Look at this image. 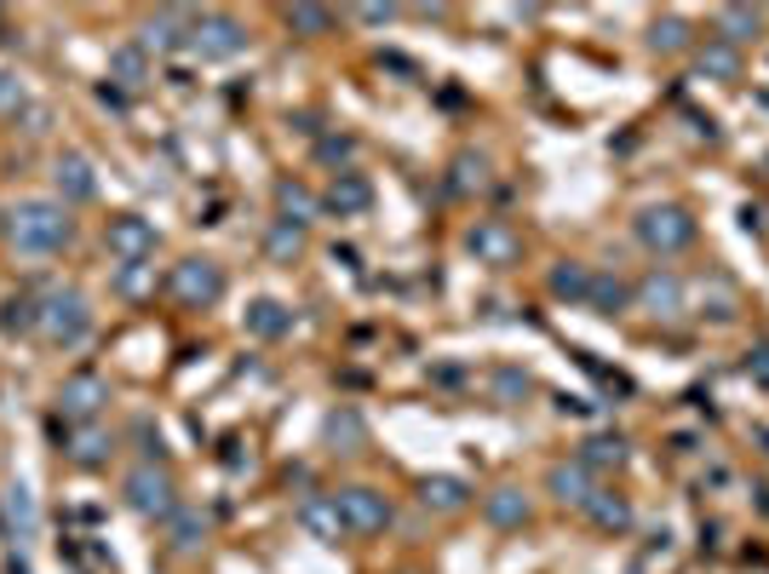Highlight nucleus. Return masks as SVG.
Returning a JSON list of instances; mask_svg holds the SVG:
<instances>
[{
	"mask_svg": "<svg viewBox=\"0 0 769 574\" xmlns=\"http://www.w3.org/2000/svg\"><path fill=\"white\" fill-rule=\"evenodd\" d=\"M190 46H196L208 64H230V58L247 53V23L230 18V12H201L196 30H190Z\"/></svg>",
	"mask_w": 769,
	"mask_h": 574,
	"instance_id": "nucleus-4",
	"label": "nucleus"
},
{
	"mask_svg": "<svg viewBox=\"0 0 769 574\" xmlns=\"http://www.w3.org/2000/svg\"><path fill=\"white\" fill-rule=\"evenodd\" d=\"M489 391H494V403H523V396L534 391V380L523 368H494L489 373Z\"/></svg>",
	"mask_w": 769,
	"mask_h": 574,
	"instance_id": "nucleus-31",
	"label": "nucleus"
},
{
	"mask_svg": "<svg viewBox=\"0 0 769 574\" xmlns=\"http://www.w3.org/2000/svg\"><path fill=\"white\" fill-rule=\"evenodd\" d=\"M293 328V316L276 305V299H259V305H247V334H259V339H281Z\"/></svg>",
	"mask_w": 769,
	"mask_h": 574,
	"instance_id": "nucleus-28",
	"label": "nucleus"
},
{
	"mask_svg": "<svg viewBox=\"0 0 769 574\" xmlns=\"http://www.w3.org/2000/svg\"><path fill=\"white\" fill-rule=\"evenodd\" d=\"M695 75H701V81H717V87H735V81H740V53H735L729 41L706 35V41L695 46Z\"/></svg>",
	"mask_w": 769,
	"mask_h": 574,
	"instance_id": "nucleus-15",
	"label": "nucleus"
},
{
	"mask_svg": "<svg viewBox=\"0 0 769 574\" xmlns=\"http://www.w3.org/2000/svg\"><path fill=\"white\" fill-rule=\"evenodd\" d=\"M172 545H178V552H196V540H201V529H208V522H201V511H190V506H178L172 517Z\"/></svg>",
	"mask_w": 769,
	"mask_h": 574,
	"instance_id": "nucleus-32",
	"label": "nucleus"
},
{
	"mask_svg": "<svg viewBox=\"0 0 769 574\" xmlns=\"http://www.w3.org/2000/svg\"><path fill=\"white\" fill-rule=\"evenodd\" d=\"M546 488L557 494L562 506H586V500L598 494V477H592V471H586L580 460H557V465L546 471Z\"/></svg>",
	"mask_w": 769,
	"mask_h": 574,
	"instance_id": "nucleus-16",
	"label": "nucleus"
},
{
	"mask_svg": "<svg viewBox=\"0 0 769 574\" xmlns=\"http://www.w3.org/2000/svg\"><path fill=\"white\" fill-rule=\"evenodd\" d=\"M276 207H281V218H288V224H311L322 213V195H311V190L293 184V179H281L276 184Z\"/></svg>",
	"mask_w": 769,
	"mask_h": 574,
	"instance_id": "nucleus-25",
	"label": "nucleus"
},
{
	"mask_svg": "<svg viewBox=\"0 0 769 574\" xmlns=\"http://www.w3.org/2000/svg\"><path fill=\"white\" fill-rule=\"evenodd\" d=\"M293 517H299V529L311 534V540H322V545H339L350 534L345 517H339V506H333V494H304Z\"/></svg>",
	"mask_w": 769,
	"mask_h": 574,
	"instance_id": "nucleus-12",
	"label": "nucleus"
},
{
	"mask_svg": "<svg viewBox=\"0 0 769 574\" xmlns=\"http://www.w3.org/2000/svg\"><path fill=\"white\" fill-rule=\"evenodd\" d=\"M758 30H764V12H758V7H717V18H712V35L729 41L735 53H740V46H747Z\"/></svg>",
	"mask_w": 769,
	"mask_h": 574,
	"instance_id": "nucleus-22",
	"label": "nucleus"
},
{
	"mask_svg": "<svg viewBox=\"0 0 769 574\" xmlns=\"http://www.w3.org/2000/svg\"><path fill=\"white\" fill-rule=\"evenodd\" d=\"M110 75H115L121 87H144L149 81V53H144L138 41L133 46H115V53H110Z\"/></svg>",
	"mask_w": 769,
	"mask_h": 574,
	"instance_id": "nucleus-27",
	"label": "nucleus"
},
{
	"mask_svg": "<svg viewBox=\"0 0 769 574\" xmlns=\"http://www.w3.org/2000/svg\"><path fill=\"white\" fill-rule=\"evenodd\" d=\"M316 161H322V167H345V161H356V138H350V133L322 138V144H316Z\"/></svg>",
	"mask_w": 769,
	"mask_h": 574,
	"instance_id": "nucleus-35",
	"label": "nucleus"
},
{
	"mask_svg": "<svg viewBox=\"0 0 769 574\" xmlns=\"http://www.w3.org/2000/svg\"><path fill=\"white\" fill-rule=\"evenodd\" d=\"M598 316H626L632 311V288L621 282V277H609V270H598L592 277V299H586Z\"/></svg>",
	"mask_w": 769,
	"mask_h": 574,
	"instance_id": "nucleus-24",
	"label": "nucleus"
},
{
	"mask_svg": "<svg viewBox=\"0 0 769 574\" xmlns=\"http://www.w3.org/2000/svg\"><path fill=\"white\" fill-rule=\"evenodd\" d=\"M104 448H110V437H104V431H81V437H75V448H69V460L92 471V465H104V460H110Z\"/></svg>",
	"mask_w": 769,
	"mask_h": 574,
	"instance_id": "nucleus-33",
	"label": "nucleus"
},
{
	"mask_svg": "<svg viewBox=\"0 0 769 574\" xmlns=\"http://www.w3.org/2000/svg\"><path fill=\"white\" fill-rule=\"evenodd\" d=\"M632 305H637V311H649L655 322H678L683 305H689V288H683V277H678L672 265H655V270H644V277H637Z\"/></svg>",
	"mask_w": 769,
	"mask_h": 574,
	"instance_id": "nucleus-3",
	"label": "nucleus"
},
{
	"mask_svg": "<svg viewBox=\"0 0 769 574\" xmlns=\"http://www.w3.org/2000/svg\"><path fill=\"white\" fill-rule=\"evenodd\" d=\"M87 328H92V311H87L81 293H53L41 305V334L53 345H64V351H75V345L87 339Z\"/></svg>",
	"mask_w": 769,
	"mask_h": 574,
	"instance_id": "nucleus-6",
	"label": "nucleus"
},
{
	"mask_svg": "<svg viewBox=\"0 0 769 574\" xmlns=\"http://www.w3.org/2000/svg\"><path fill=\"white\" fill-rule=\"evenodd\" d=\"M110 254L121 265H149V259H156V224L138 218V213L110 218Z\"/></svg>",
	"mask_w": 769,
	"mask_h": 574,
	"instance_id": "nucleus-10",
	"label": "nucleus"
},
{
	"mask_svg": "<svg viewBox=\"0 0 769 574\" xmlns=\"http://www.w3.org/2000/svg\"><path fill=\"white\" fill-rule=\"evenodd\" d=\"M632 236L644 241L655 259H678L683 247H695V218H689V207H678V202H660V207H644L632 218Z\"/></svg>",
	"mask_w": 769,
	"mask_h": 574,
	"instance_id": "nucleus-2",
	"label": "nucleus"
},
{
	"mask_svg": "<svg viewBox=\"0 0 769 574\" xmlns=\"http://www.w3.org/2000/svg\"><path fill=\"white\" fill-rule=\"evenodd\" d=\"M586 471H592V477H598V471H621L626 460H632V442L621 437V431H598V437H586L580 442V454H575Z\"/></svg>",
	"mask_w": 769,
	"mask_h": 574,
	"instance_id": "nucleus-17",
	"label": "nucleus"
},
{
	"mask_svg": "<svg viewBox=\"0 0 769 574\" xmlns=\"http://www.w3.org/2000/svg\"><path fill=\"white\" fill-rule=\"evenodd\" d=\"M333 506H339V517H345V529L350 534H384L391 529V500H384L379 488H368V483H350V488H339L333 494Z\"/></svg>",
	"mask_w": 769,
	"mask_h": 574,
	"instance_id": "nucleus-5",
	"label": "nucleus"
},
{
	"mask_svg": "<svg viewBox=\"0 0 769 574\" xmlns=\"http://www.w3.org/2000/svg\"><path fill=\"white\" fill-rule=\"evenodd\" d=\"M265 254H270L276 265H293V259L304 254V224H288V218H276L270 230H265Z\"/></svg>",
	"mask_w": 769,
	"mask_h": 574,
	"instance_id": "nucleus-26",
	"label": "nucleus"
},
{
	"mask_svg": "<svg viewBox=\"0 0 769 574\" xmlns=\"http://www.w3.org/2000/svg\"><path fill=\"white\" fill-rule=\"evenodd\" d=\"M471 184H482V161L477 156H459L454 161V190H471Z\"/></svg>",
	"mask_w": 769,
	"mask_h": 574,
	"instance_id": "nucleus-38",
	"label": "nucleus"
},
{
	"mask_svg": "<svg viewBox=\"0 0 769 574\" xmlns=\"http://www.w3.org/2000/svg\"><path fill=\"white\" fill-rule=\"evenodd\" d=\"M322 437H327L333 454H363V448H368V419L356 414V408H333L327 426H322Z\"/></svg>",
	"mask_w": 769,
	"mask_h": 574,
	"instance_id": "nucleus-19",
	"label": "nucleus"
},
{
	"mask_svg": "<svg viewBox=\"0 0 769 574\" xmlns=\"http://www.w3.org/2000/svg\"><path fill=\"white\" fill-rule=\"evenodd\" d=\"M322 207L327 213H339V218H356V213H368L374 207V184L363 179V172H333V184H327V195H322Z\"/></svg>",
	"mask_w": 769,
	"mask_h": 574,
	"instance_id": "nucleus-14",
	"label": "nucleus"
},
{
	"mask_svg": "<svg viewBox=\"0 0 769 574\" xmlns=\"http://www.w3.org/2000/svg\"><path fill=\"white\" fill-rule=\"evenodd\" d=\"M482 517H489L494 529H523L528 522V494L517 483H500V488L482 494Z\"/></svg>",
	"mask_w": 769,
	"mask_h": 574,
	"instance_id": "nucleus-18",
	"label": "nucleus"
},
{
	"mask_svg": "<svg viewBox=\"0 0 769 574\" xmlns=\"http://www.w3.org/2000/svg\"><path fill=\"white\" fill-rule=\"evenodd\" d=\"M747 380L758 391H769V345H753V351H747Z\"/></svg>",
	"mask_w": 769,
	"mask_h": 574,
	"instance_id": "nucleus-36",
	"label": "nucleus"
},
{
	"mask_svg": "<svg viewBox=\"0 0 769 574\" xmlns=\"http://www.w3.org/2000/svg\"><path fill=\"white\" fill-rule=\"evenodd\" d=\"M172 293H178V305H190V311H208L224 299V270L213 259H185L172 270Z\"/></svg>",
	"mask_w": 769,
	"mask_h": 574,
	"instance_id": "nucleus-8",
	"label": "nucleus"
},
{
	"mask_svg": "<svg viewBox=\"0 0 769 574\" xmlns=\"http://www.w3.org/2000/svg\"><path fill=\"white\" fill-rule=\"evenodd\" d=\"M190 30H196V12L167 7V12H156V18H144L138 46H144V53H178V46H190Z\"/></svg>",
	"mask_w": 769,
	"mask_h": 574,
	"instance_id": "nucleus-11",
	"label": "nucleus"
},
{
	"mask_svg": "<svg viewBox=\"0 0 769 574\" xmlns=\"http://www.w3.org/2000/svg\"><path fill=\"white\" fill-rule=\"evenodd\" d=\"M580 511L592 517L598 529H609V534H626L632 529V500H626V494H614V488H598Z\"/></svg>",
	"mask_w": 769,
	"mask_h": 574,
	"instance_id": "nucleus-23",
	"label": "nucleus"
},
{
	"mask_svg": "<svg viewBox=\"0 0 769 574\" xmlns=\"http://www.w3.org/2000/svg\"><path fill=\"white\" fill-rule=\"evenodd\" d=\"M592 277H598L592 265H580V259H557V265H551V277H546V288H551V299L586 305V299H592Z\"/></svg>",
	"mask_w": 769,
	"mask_h": 574,
	"instance_id": "nucleus-20",
	"label": "nucleus"
},
{
	"mask_svg": "<svg viewBox=\"0 0 769 574\" xmlns=\"http://www.w3.org/2000/svg\"><path fill=\"white\" fill-rule=\"evenodd\" d=\"M0 110H23V87H18V75L0 69Z\"/></svg>",
	"mask_w": 769,
	"mask_h": 574,
	"instance_id": "nucleus-39",
	"label": "nucleus"
},
{
	"mask_svg": "<svg viewBox=\"0 0 769 574\" xmlns=\"http://www.w3.org/2000/svg\"><path fill=\"white\" fill-rule=\"evenodd\" d=\"M649 46H655V53H666V58H672V53H689V23H683L678 12H660L655 30H649Z\"/></svg>",
	"mask_w": 769,
	"mask_h": 574,
	"instance_id": "nucleus-30",
	"label": "nucleus"
},
{
	"mask_svg": "<svg viewBox=\"0 0 769 574\" xmlns=\"http://www.w3.org/2000/svg\"><path fill=\"white\" fill-rule=\"evenodd\" d=\"M7 236L23 247V254H58V247L69 241V213L64 202H18L7 213Z\"/></svg>",
	"mask_w": 769,
	"mask_h": 574,
	"instance_id": "nucleus-1",
	"label": "nucleus"
},
{
	"mask_svg": "<svg viewBox=\"0 0 769 574\" xmlns=\"http://www.w3.org/2000/svg\"><path fill=\"white\" fill-rule=\"evenodd\" d=\"M115 288L133 299V293H144L149 288V265H121V277H115Z\"/></svg>",
	"mask_w": 769,
	"mask_h": 574,
	"instance_id": "nucleus-37",
	"label": "nucleus"
},
{
	"mask_svg": "<svg viewBox=\"0 0 769 574\" xmlns=\"http://www.w3.org/2000/svg\"><path fill=\"white\" fill-rule=\"evenodd\" d=\"M126 506H133L138 517H172L178 511V488H172V477H167V465H138L133 477H126Z\"/></svg>",
	"mask_w": 769,
	"mask_h": 574,
	"instance_id": "nucleus-7",
	"label": "nucleus"
},
{
	"mask_svg": "<svg viewBox=\"0 0 769 574\" xmlns=\"http://www.w3.org/2000/svg\"><path fill=\"white\" fill-rule=\"evenodd\" d=\"M356 18L363 23H391V7H356Z\"/></svg>",
	"mask_w": 769,
	"mask_h": 574,
	"instance_id": "nucleus-41",
	"label": "nucleus"
},
{
	"mask_svg": "<svg viewBox=\"0 0 769 574\" xmlns=\"http://www.w3.org/2000/svg\"><path fill=\"white\" fill-rule=\"evenodd\" d=\"M466 247L477 254V265H494V270H505V265L523 259V236L511 230L505 218H477L471 236H466Z\"/></svg>",
	"mask_w": 769,
	"mask_h": 574,
	"instance_id": "nucleus-9",
	"label": "nucleus"
},
{
	"mask_svg": "<svg viewBox=\"0 0 769 574\" xmlns=\"http://www.w3.org/2000/svg\"><path fill=\"white\" fill-rule=\"evenodd\" d=\"M12 517H23V522H35V506H30V494H23V488H12Z\"/></svg>",
	"mask_w": 769,
	"mask_h": 574,
	"instance_id": "nucleus-40",
	"label": "nucleus"
},
{
	"mask_svg": "<svg viewBox=\"0 0 769 574\" xmlns=\"http://www.w3.org/2000/svg\"><path fill=\"white\" fill-rule=\"evenodd\" d=\"M288 30H299V35H327V30H333V12H327V7H293V12H288Z\"/></svg>",
	"mask_w": 769,
	"mask_h": 574,
	"instance_id": "nucleus-34",
	"label": "nucleus"
},
{
	"mask_svg": "<svg viewBox=\"0 0 769 574\" xmlns=\"http://www.w3.org/2000/svg\"><path fill=\"white\" fill-rule=\"evenodd\" d=\"M420 506L454 517V511L471 506V483H466V477H425V483H420Z\"/></svg>",
	"mask_w": 769,
	"mask_h": 574,
	"instance_id": "nucleus-21",
	"label": "nucleus"
},
{
	"mask_svg": "<svg viewBox=\"0 0 769 574\" xmlns=\"http://www.w3.org/2000/svg\"><path fill=\"white\" fill-rule=\"evenodd\" d=\"M104 403H110V385L98 380V373H69V380L58 385V408L69 419H92Z\"/></svg>",
	"mask_w": 769,
	"mask_h": 574,
	"instance_id": "nucleus-13",
	"label": "nucleus"
},
{
	"mask_svg": "<svg viewBox=\"0 0 769 574\" xmlns=\"http://www.w3.org/2000/svg\"><path fill=\"white\" fill-rule=\"evenodd\" d=\"M92 167L81 156H64L58 161V195H69V202H92Z\"/></svg>",
	"mask_w": 769,
	"mask_h": 574,
	"instance_id": "nucleus-29",
	"label": "nucleus"
}]
</instances>
